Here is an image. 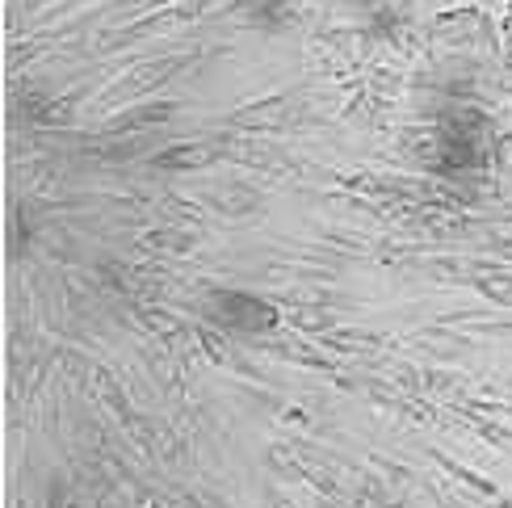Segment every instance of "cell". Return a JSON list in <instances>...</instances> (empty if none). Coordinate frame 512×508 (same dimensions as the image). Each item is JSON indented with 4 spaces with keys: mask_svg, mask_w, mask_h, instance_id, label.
<instances>
[{
    "mask_svg": "<svg viewBox=\"0 0 512 508\" xmlns=\"http://www.w3.org/2000/svg\"><path fill=\"white\" fill-rule=\"evenodd\" d=\"M202 315L219 332L240 336V341H261L282 328V307L248 286H210L202 294Z\"/></svg>",
    "mask_w": 512,
    "mask_h": 508,
    "instance_id": "obj_2",
    "label": "cell"
},
{
    "mask_svg": "<svg viewBox=\"0 0 512 508\" xmlns=\"http://www.w3.org/2000/svg\"><path fill=\"white\" fill-rule=\"evenodd\" d=\"M294 5L290 0H252V9H248V21L256 30H282L286 21H290Z\"/></svg>",
    "mask_w": 512,
    "mask_h": 508,
    "instance_id": "obj_3",
    "label": "cell"
},
{
    "mask_svg": "<svg viewBox=\"0 0 512 508\" xmlns=\"http://www.w3.org/2000/svg\"><path fill=\"white\" fill-rule=\"evenodd\" d=\"M496 156V139L492 126H487L483 114L466 110H450L437 126H433V164L437 173H475V168H487Z\"/></svg>",
    "mask_w": 512,
    "mask_h": 508,
    "instance_id": "obj_1",
    "label": "cell"
}]
</instances>
